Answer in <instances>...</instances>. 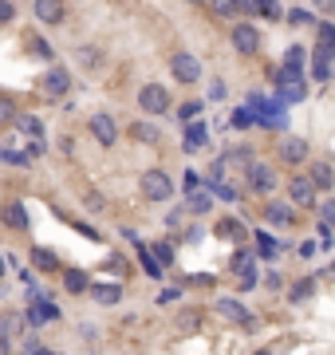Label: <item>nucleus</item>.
Instances as JSON below:
<instances>
[{
  "mask_svg": "<svg viewBox=\"0 0 335 355\" xmlns=\"http://www.w3.org/2000/svg\"><path fill=\"white\" fill-rule=\"evenodd\" d=\"M206 123H190V127H186V154H193V150H201V146H206Z\"/></svg>",
  "mask_w": 335,
  "mask_h": 355,
  "instance_id": "18",
  "label": "nucleus"
},
{
  "mask_svg": "<svg viewBox=\"0 0 335 355\" xmlns=\"http://www.w3.org/2000/svg\"><path fill=\"white\" fill-rule=\"evenodd\" d=\"M87 127H91V134H95L99 138V146H114L119 143V127H114V119L111 114H91V123H87Z\"/></svg>",
  "mask_w": 335,
  "mask_h": 355,
  "instance_id": "7",
  "label": "nucleus"
},
{
  "mask_svg": "<svg viewBox=\"0 0 335 355\" xmlns=\"http://www.w3.org/2000/svg\"><path fill=\"white\" fill-rule=\"evenodd\" d=\"M233 273H237V276H256V257L249 253V249L233 257Z\"/></svg>",
  "mask_w": 335,
  "mask_h": 355,
  "instance_id": "21",
  "label": "nucleus"
},
{
  "mask_svg": "<svg viewBox=\"0 0 335 355\" xmlns=\"http://www.w3.org/2000/svg\"><path fill=\"white\" fill-rule=\"evenodd\" d=\"M60 316H64V312H60V304H55V300H44L40 292H32V304H28V312H24V320L32 323V328H44V323H55Z\"/></svg>",
  "mask_w": 335,
  "mask_h": 355,
  "instance_id": "1",
  "label": "nucleus"
},
{
  "mask_svg": "<svg viewBox=\"0 0 335 355\" xmlns=\"http://www.w3.org/2000/svg\"><path fill=\"white\" fill-rule=\"evenodd\" d=\"M256 355H269V352H256Z\"/></svg>",
  "mask_w": 335,
  "mask_h": 355,
  "instance_id": "47",
  "label": "nucleus"
},
{
  "mask_svg": "<svg viewBox=\"0 0 335 355\" xmlns=\"http://www.w3.org/2000/svg\"><path fill=\"white\" fill-rule=\"evenodd\" d=\"M142 194L150 197V201H170V197H174L170 174H166V170H146L142 174Z\"/></svg>",
  "mask_w": 335,
  "mask_h": 355,
  "instance_id": "2",
  "label": "nucleus"
},
{
  "mask_svg": "<svg viewBox=\"0 0 335 355\" xmlns=\"http://www.w3.org/2000/svg\"><path fill=\"white\" fill-rule=\"evenodd\" d=\"M209 194L221 197V201H237V190H233V186H225V182H213V186H209Z\"/></svg>",
  "mask_w": 335,
  "mask_h": 355,
  "instance_id": "32",
  "label": "nucleus"
},
{
  "mask_svg": "<svg viewBox=\"0 0 335 355\" xmlns=\"http://www.w3.org/2000/svg\"><path fill=\"white\" fill-rule=\"evenodd\" d=\"M146 249H150V253H154V260H158L162 269H166V265H170V260H174V245H166V241H158V245H146Z\"/></svg>",
  "mask_w": 335,
  "mask_h": 355,
  "instance_id": "27",
  "label": "nucleus"
},
{
  "mask_svg": "<svg viewBox=\"0 0 335 355\" xmlns=\"http://www.w3.org/2000/svg\"><path fill=\"white\" fill-rule=\"evenodd\" d=\"M213 12H217V16H237V4H229V0H217V4H213Z\"/></svg>",
  "mask_w": 335,
  "mask_h": 355,
  "instance_id": "40",
  "label": "nucleus"
},
{
  "mask_svg": "<svg viewBox=\"0 0 335 355\" xmlns=\"http://www.w3.org/2000/svg\"><path fill=\"white\" fill-rule=\"evenodd\" d=\"M209 206H213V194H206V190H197V194L186 197V210L190 213H209Z\"/></svg>",
  "mask_w": 335,
  "mask_h": 355,
  "instance_id": "22",
  "label": "nucleus"
},
{
  "mask_svg": "<svg viewBox=\"0 0 335 355\" xmlns=\"http://www.w3.org/2000/svg\"><path fill=\"white\" fill-rule=\"evenodd\" d=\"M209 99H225V83H221V79L209 83Z\"/></svg>",
  "mask_w": 335,
  "mask_h": 355,
  "instance_id": "43",
  "label": "nucleus"
},
{
  "mask_svg": "<svg viewBox=\"0 0 335 355\" xmlns=\"http://www.w3.org/2000/svg\"><path fill=\"white\" fill-rule=\"evenodd\" d=\"M32 51L36 56H44V60H51V48L44 44V40H32Z\"/></svg>",
  "mask_w": 335,
  "mask_h": 355,
  "instance_id": "44",
  "label": "nucleus"
},
{
  "mask_svg": "<svg viewBox=\"0 0 335 355\" xmlns=\"http://www.w3.org/2000/svg\"><path fill=\"white\" fill-rule=\"evenodd\" d=\"M233 48H237L240 56H256V48H260L256 24H237V28H233Z\"/></svg>",
  "mask_w": 335,
  "mask_h": 355,
  "instance_id": "8",
  "label": "nucleus"
},
{
  "mask_svg": "<svg viewBox=\"0 0 335 355\" xmlns=\"http://www.w3.org/2000/svg\"><path fill=\"white\" fill-rule=\"evenodd\" d=\"M316 280H319V276H308V280H300L296 289L288 292V296H292V304H300V300H308V296L316 292Z\"/></svg>",
  "mask_w": 335,
  "mask_h": 355,
  "instance_id": "24",
  "label": "nucleus"
},
{
  "mask_svg": "<svg viewBox=\"0 0 335 355\" xmlns=\"http://www.w3.org/2000/svg\"><path fill=\"white\" fill-rule=\"evenodd\" d=\"M16 123V103L8 95H0V127H12Z\"/></svg>",
  "mask_w": 335,
  "mask_h": 355,
  "instance_id": "26",
  "label": "nucleus"
},
{
  "mask_svg": "<svg viewBox=\"0 0 335 355\" xmlns=\"http://www.w3.org/2000/svg\"><path fill=\"white\" fill-rule=\"evenodd\" d=\"M32 12L44 20V24H60V20H64V4H55V0H36Z\"/></svg>",
  "mask_w": 335,
  "mask_h": 355,
  "instance_id": "13",
  "label": "nucleus"
},
{
  "mask_svg": "<svg viewBox=\"0 0 335 355\" xmlns=\"http://www.w3.org/2000/svg\"><path fill=\"white\" fill-rule=\"evenodd\" d=\"M303 56H308V51H303L300 44H296V48H288V60H284V67H288V71H300V67H303Z\"/></svg>",
  "mask_w": 335,
  "mask_h": 355,
  "instance_id": "31",
  "label": "nucleus"
},
{
  "mask_svg": "<svg viewBox=\"0 0 335 355\" xmlns=\"http://www.w3.org/2000/svg\"><path fill=\"white\" fill-rule=\"evenodd\" d=\"M288 197H292V206H316V186H312V178H292L288 182Z\"/></svg>",
  "mask_w": 335,
  "mask_h": 355,
  "instance_id": "9",
  "label": "nucleus"
},
{
  "mask_svg": "<svg viewBox=\"0 0 335 355\" xmlns=\"http://www.w3.org/2000/svg\"><path fill=\"white\" fill-rule=\"evenodd\" d=\"M197 114H201V103H182V107H177V119H186V123L197 119Z\"/></svg>",
  "mask_w": 335,
  "mask_h": 355,
  "instance_id": "36",
  "label": "nucleus"
},
{
  "mask_svg": "<svg viewBox=\"0 0 335 355\" xmlns=\"http://www.w3.org/2000/svg\"><path fill=\"white\" fill-rule=\"evenodd\" d=\"M288 20H292V24H312V16H308L303 8H292V12H288Z\"/></svg>",
  "mask_w": 335,
  "mask_h": 355,
  "instance_id": "42",
  "label": "nucleus"
},
{
  "mask_svg": "<svg viewBox=\"0 0 335 355\" xmlns=\"http://www.w3.org/2000/svg\"><path fill=\"white\" fill-rule=\"evenodd\" d=\"M12 20H16V4L0 0V24H12Z\"/></svg>",
  "mask_w": 335,
  "mask_h": 355,
  "instance_id": "37",
  "label": "nucleus"
},
{
  "mask_svg": "<svg viewBox=\"0 0 335 355\" xmlns=\"http://www.w3.org/2000/svg\"><path fill=\"white\" fill-rule=\"evenodd\" d=\"M319 217H323V225H335V201H323V206H319Z\"/></svg>",
  "mask_w": 335,
  "mask_h": 355,
  "instance_id": "39",
  "label": "nucleus"
},
{
  "mask_svg": "<svg viewBox=\"0 0 335 355\" xmlns=\"http://www.w3.org/2000/svg\"><path fill=\"white\" fill-rule=\"evenodd\" d=\"M0 162H4V166H28V154H24V150H12V146H0Z\"/></svg>",
  "mask_w": 335,
  "mask_h": 355,
  "instance_id": "23",
  "label": "nucleus"
},
{
  "mask_svg": "<svg viewBox=\"0 0 335 355\" xmlns=\"http://www.w3.org/2000/svg\"><path fill=\"white\" fill-rule=\"evenodd\" d=\"M245 174H249V186H253L256 194H272V190H276V170L264 166V162H253Z\"/></svg>",
  "mask_w": 335,
  "mask_h": 355,
  "instance_id": "6",
  "label": "nucleus"
},
{
  "mask_svg": "<svg viewBox=\"0 0 335 355\" xmlns=\"http://www.w3.org/2000/svg\"><path fill=\"white\" fill-rule=\"evenodd\" d=\"M197 190H201V178L190 170V174H186V194H197Z\"/></svg>",
  "mask_w": 335,
  "mask_h": 355,
  "instance_id": "41",
  "label": "nucleus"
},
{
  "mask_svg": "<svg viewBox=\"0 0 335 355\" xmlns=\"http://www.w3.org/2000/svg\"><path fill=\"white\" fill-rule=\"evenodd\" d=\"M28 355H51V352H44V347H40V352H28Z\"/></svg>",
  "mask_w": 335,
  "mask_h": 355,
  "instance_id": "46",
  "label": "nucleus"
},
{
  "mask_svg": "<svg viewBox=\"0 0 335 355\" xmlns=\"http://www.w3.org/2000/svg\"><path fill=\"white\" fill-rule=\"evenodd\" d=\"M217 237H229V241H240V237H245V225H240V221H217Z\"/></svg>",
  "mask_w": 335,
  "mask_h": 355,
  "instance_id": "25",
  "label": "nucleus"
},
{
  "mask_svg": "<svg viewBox=\"0 0 335 355\" xmlns=\"http://www.w3.org/2000/svg\"><path fill=\"white\" fill-rule=\"evenodd\" d=\"M32 265L40 269V273H55V269H60V257H55L51 249H44V245H36V249H32Z\"/></svg>",
  "mask_w": 335,
  "mask_h": 355,
  "instance_id": "15",
  "label": "nucleus"
},
{
  "mask_svg": "<svg viewBox=\"0 0 335 355\" xmlns=\"http://www.w3.org/2000/svg\"><path fill=\"white\" fill-rule=\"evenodd\" d=\"M79 64L83 67H95L99 64V51L95 48H79Z\"/></svg>",
  "mask_w": 335,
  "mask_h": 355,
  "instance_id": "38",
  "label": "nucleus"
},
{
  "mask_svg": "<svg viewBox=\"0 0 335 355\" xmlns=\"http://www.w3.org/2000/svg\"><path fill=\"white\" fill-rule=\"evenodd\" d=\"M256 245H260V257H276V241H272L269 233H256Z\"/></svg>",
  "mask_w": 335,
  "mask_h": 355,
  "instance_id": "34",
  "label": "nucleus"
},
{
  "mask_svg": "<svg viewBox=\"0 0 335 355\" xmlns=\"http://www.w3.org/2000/svg\"><path fill=\"white\" fill-rule=\"evenodd\" d=\"M138 260H142V269H146V273H150V276H162V265H158V260H154V253H150L146 245H142V249H138Z\"/></svg>",
  "mask_w": 335,
  "mask_h": 355,
  "instance_id": "29",
  "label": "nucleus"
},
{
  "mask_svg": "<svg viewBox=\"0 0 335 355\" xmlns=\"http://www.w3.org/2000/svg\"><path fill=\"white\" fill-rule=\"evenodd\" d=\"M319 48L335 56V24H319Z\"/></svg>",
  "mask_w": 335,
  "mask_h": 355,
  "instance_id": "28",
  "label": "nucleus"
},
{
  "mask_svg": "<svg viewBox=\"0 0 335 355\" xmlns=\"http://www.w3.org/2000/svg\"><path fill=\"white\" fill-rule=\"evenodd\" d=\"M170 71H174L177 83H197L201 79V64L193 60L190 51H177L174 60H170Z\"/></svg>",
  "mask_w": 335,
  "mask_h": 355,
  "instance_id": "4",
  "label": "nucleus"
},
{
  "mask_svg": "<svg viewBox=\"0 0 335 355\" xmlns=\"http://www.w3.org/2000/svg\"><path fill=\"white\" fill-rule=\"evenodd\" d=\"M0 217H4V225L8 229H28V210H24L20 201H8V206L0 210Z\"/></svg>",
  "mask_w": 335,
  "mask_h": 355,
  "instance_id": "12",
  "label": "nucleus"
},
{
  "mask_svg": "<svg viewBox=\"0 0 335 355\" xmlns=\"http://www.w3.org/2000/svg\"><path fill=\"white\" fill-rule=\"evenodd\" d=\"M91 300H95V304H119V300H123V289H119V284H91Z\"/></svg>",
  "mask_w": 335,
  "mask_h": 355,
  "instance_id": "17",
  "label": "nucleus"
},
{
  "mask_svg": "<svg viewBox=\"0 0 335 355\" xmlns=\"http://www.w3.org/2000/svg\"><path fill=\"white\" fill-rule=\"evenodd\" d=\"M0 269H4V260H0Z\"/></svg>",
  "mask_w": 335,
  "mask_h": 355,
  "instance_id": "48",
  "label": "nucleus"
},
{
  "mask_svg": "<svg viewBox=\"0 0 335 355\" xmlns=\"http://www.w3.org/2000/svg\"><path fill=\"white\" fill-rule=\"evenodd\" d=\"M44 95L48 99H64L71 91V75H67V67H48V75H44Z\"/></svg>",
  "mask_w": 335,
  "mask_h": 355,
  "instance_id": "5",
  "label": "nucleus"
},
{
  "mask_svg": "<svg viewBox=\"0 0 335 355\" xmlns=\"http://www.w3.org/2000/svg\"><path fill=\"white\" fill-rule=\"evenodd\" d=\"M312 186H319V190H332L335 186V170L327 162H316V166H312Z\"/></svg>",
  "mask_w": 335,
  "mask_h": 355,
  "instance_id": "19",
  "label": "nucleus"
},
{
  "mask_svg": "<svg viewBox=\"0 0 335 355\" xmlns=\"http://www.w3.org/2000/svg\"><path fill=\"white\" fill-rule=\"evenodd\" d=\"M237 284H240V292H249V289H256V276H240Z\"/></svg>",
  "mask_w": 335,
  "mask_h": 355,
  "instance_id": "45",
  "label": "nucleus"
},
{
  "mask_svg": "<svg viewBox=\"0 0 335 355\" xmlns=\"http://www.w3.org/2000/svg\"><path fill=\"white\" fill-rule=\"evenodd\" d=\"M253 123H256V114L249 111V107H240V111H233V127H240V130H245V127H253Z\"/></svg>",
  "mask_w": 335,
  "mask_h": 355,
  "instance_id": "35",
  "label": "nucleus"
},
{
  "mask_svg": "<svg viewBox=\"0 0 335 355\" xmlns=\"http://www.w3.org/2000/svg\"><path fill=\"white\" fill-rule=\"evenodd\" d=\"M130 134H134L138 143H154V138H158V130H154V127H146V123H134V130H130Z\"/></svg>",
  "mask_w": 335,
  "mask_h": 355,
  "instance_id": "33",
  "label": "nucleus"
},
{
  "mask_svg": "<svg viewBox=\"0 0 335 355\" xmlns=\"http://www.w3.org/2000/svg\"><path fill=\"white\" fill-rule=\"evenodd\" d=\"M20 127L28 130L36 143H44V127H40V119H36V114H24V119H20Z\"/></svg>",
  "mask_w": 335,
  "mask_h": 355,
  "instance_id": "30",
  "label": "nucleus"
},
{
  "mask_svg": "<svg viewBox=\"0 0 335 355\" xmlns=\"http://www.w3.org/2000/svg\"><path fill=\"white\" fill-rule=\"evenodd\" d=\"M280 158L284 162H303L308 158V143H303V138H284V143H280Z\"/></svg>",
  "mask_w": 335,
  "mask_h": 355,
  "instance_id": "16",
  "label": "nucleus"
},
{
  "mask_svg": "<svg viewBox=\"0 0 335 355\" xmlns=\"http://www.w3.org/2000/svg\"><path fill=\"white\" fill-rule=\"evenodd\" d=\"M24 323H28V320H24V312H20V316H16V312H8V316L0 320V347H8V343L24 332Z\"/></svg>",
  "mask_w": 335,
  "mask_h": 355,
  "instance_id": "10",
  "label": "nucleus"
},
{
  "mask_svg": "<svg viewBox=\"0 0 335 355\" xmlns=\"http://www.w3.org/2000/svg\"><path fill=\"white\" fill-rule=\"evenodd\" d=\"M138 107L146 114H166L170 111V91L162 87V83H146L142 91H138Z\"/></svg>",
  "mask_w": 335,
  "mask_h": 355,
  "instance_id": "3",
  "label": "nucleus"
},
{
  "mask_svg": "<svg viewBox=\"0 0 335 355\" xmlns=\"http://www.w3.org/2000/svg\"><path fill=\"white\" fill-rule=\"evenodd\" d=\"M264 217H269L272 225H288V221H292V206H288V201H269Z\"/></svg>",
  "mask_w": 335,
  "mask_h": 355,
  "instance_id": "20",
  "label": "nucleus"
},
{
  "mask_svg": "<svg viewBox=\"0 0 335 355\" xmlns=\"http://www.w3.org/2000/svg\"><path fill=\"white\" fill-rule=\"evenodd\" d=\"M332 273H335V265H332Z\"/></svg>",
  "mask_w": 335,
  "mask_h": 355,
  "instance_id": "49",
  "label": "nucleus"
},
{
  "mask_svg": "<svg viewBox=\"0 0 335 355\" xmlns=\"http://www.w3.org/2000/svg\"><path fill=\"white\" fill-rule=\"evenodd\" d=\"M217 312H221L225 320H233V323H253V316H249V308L245 304H237V300H217Z\"/></svg>",
  "mask_w": 335,
  "mask_h": 355,
  "instance_id": "11",
  "label": "nucleus"
},
{
  "mask_svg": "<svg viewBox=\"0 0 335 355\" xmlns=\"http://www.w3.org/2000/svg\"><path fill=\"white\" fill-rule=\"evenodd\" d=\"M64 289L71 292V296H83V292H91V280H87L83 269H67V273H64Z\"/></svg>",
  "mask_w": 335,
  "mask_h": 355,
  "instance_id": "14",
  "label": "nucleus"
}]
</instances>
